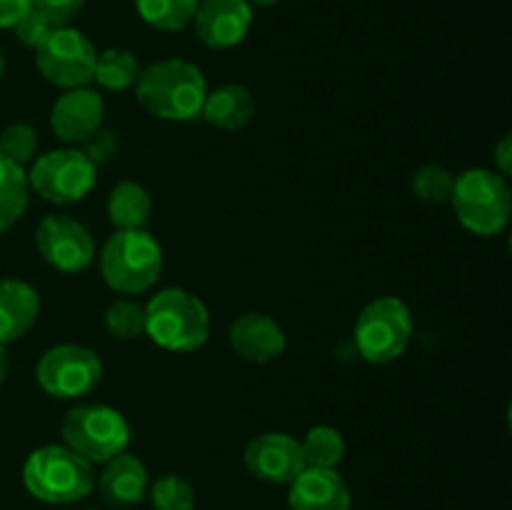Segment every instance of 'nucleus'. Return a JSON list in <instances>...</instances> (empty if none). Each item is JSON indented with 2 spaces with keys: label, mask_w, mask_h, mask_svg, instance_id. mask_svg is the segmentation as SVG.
Returning a JSON list of instances; mask_svg holds the SVG:
<instances>
[{
  "label": "nucleus",
  "mask_w": 512,
  "mask_h": 510,
  "mask_svg": "<svg viewBox=\"0 0 512 510\" xmlns=\"http://www.w3.org/2000/svg\"><path fill=\"white\" fill-rule=\"evenodd\" d=\"M135 98L153 118L185 123L203 110L208 85L200 68L183 58H165L140 70Z\"/></svg>",
  "instance_id": "nucleus-1"
},
{
  "label": "nucleus",
  "mask_w": 512,
  "mask_h": 510,
  "mask_svg": "<svg viewBox=\"0 0 512 510\" xmlns=\"http://www.w3.org/2000/svg\"><path fill=\"white\" fill-rule=\"evenodd\" d=\"M145 335L170 353H193L210 335L203 300L183 288H165L145 303Z\"/></svg>",
  "instance_id": "nucleus-2"
},
{
  "label": "nucleus",
  "mask_w": 512,
  "mask_h": 510,
  "mask_svg": "<svg viewBox=\"0 0 512 510\" xmlns=\"http://www.w3.org/2000/svg\"><path fill=\"white\" fill-rule=\"evenodd\" d=\"M450 203L458 223L478 238L500 235L510 223L512 193L498 170L470 168L455 175Z\"/></svg>",
  "instance_id": "nucleus-3"
},
{
  "label": "nucleus",
  "mask_w": 512,
  "mask_h": 510,
  "mask_svg": "<svg viewBox=\"0 0 512 510\" xmlns=\"http://www.w3.org/2000/svg\"><path fill=\"white\" fill-rule=\"evenodd\" d=\"M25 490L48 505H70L88 498L95 485L93 465L68 445H43L23 465Z\"/></svg>",
  "instance_id": "nucleus-4"
},
{
  "label": "nucleus",
  "mask_w": 512,
  "mask_h": 510,
  "mask_svg": "<svg viewBox=\"0 0 512 510\" xmlns=\"http://www.w3.org/2000/svg\"><path fill=\"white\" fill-rule=\"evenodd\" d=\"M163 273V248L148 230H115L100 253V275L120 295H140Z\"/></svg>",
  "instance_id": "nucleus-5"
},
{
  "label": "nucleus",
  "mask_w": 512,
  "mask_h": 510,
  "mask_svg": "<svg viewBox=\"0 0 512 510\" xmlns=\"http://www.w3.org/2000/svg\"><path fill=\"white\" fill-rule=\"evenodd\" d=\"M63 445L93 463H108L130 445V425L123 413L105 403H80L60 423Z\"/></svg>",
  "instance_id": "nucleus-6"
},
{
  "label": "nucleus",
  "mask_w": 512,
  "mask_h": 510,
  "mask_svg": "<svg viewBox=\"0 0 512 510\" xmlns=\"http://www.w3.org/2000/svg\"><path fill=\"white\" fill-rule=\"evenodd\" d=\"M413 338V313L395 295L375 298L355 320V348L368 363L385 365L398 360Z\"/></svg>",
  "instance_id": "nucleus-7"
},
{
  "label": "nucleus",
  "mask_w": 512,
  "mask_h": 510,
  "mask_svg": "<svg viewBox=\"0 0 512 510\" xmlns=\"http://www.w3.org/2000/svg\"><path fill=\"white\" fill-rule=\"evenodd\" d=\"M35 378L40 390L50 398L78 400L98 388L103 378V363L98 353L85 345L60 343L40 355Z\"/></svg>",
  "instance_id": "nucleus-8"
},
{
  "label": "nucleus",
  "mask_w": 512,
  "mask_h": 510,
  "mask_svg": "<svg viewBox=\"0 0 512 510\" xmlns=\"http://www.w3.org/2000/svg\"><path fill=\"white\" fill-rule=\"evenodd\" d=\"M25 173L30 190L55 205L78 203L95 188V165L78 148L38 155Z\"/></svg>",
  "instance_id": "nucleus-9"
},
{
  "label": "nucleus",
  "mask_w": 512,
  "mask_h": 510,
  "mask_svg": "<svg viewBox=\"0 0 512 510\" xmlns=\"http://www.w3.org/2000/svg\"><path fill=\"white\" fill-rule=\"evenodd\" d=\"M98 50L73 25L55 28L43 43L35 48L38 73L55 88H83L93 83V68Z\"/></svg>",
  "instance_id": "nucleus-10"
},
{
  "label": "nucleus",
  "mask_w": 512,
  "mask_h": 510,
  "mask_svg": "<svg viewBox=\"0 0 512 510\" xmlns=\"http://www.w3.org/2000/svg\"><path fill=\"white\" fill-rule=\"evenodd\" d=\"M35 245L45 263L58 273H83L95 258L93 235L70 215H45L35 230Z\"/></svg>",
  "instance_id": "nucleus-11"
},
{
  "label": "nucleus",
  "mask_w": 512,
  "mask_h": 510,
  "mask_svg": "<svg viewBox=\"0 0 512 510\" xmlns=\"http://www.w3.org/2000/svg\"><path fill=\"white\" fill-rule=\"evenodd\" d=\"M253 25L248 0H200L193 15L195 35L213 50H228L243 43Z\"/></svg>",
  "instance_id": "nucleus-12"
},
{
  "label": "nucleus",
  "mask_w": 512,
  "mask_h": 510,
  "mask_svg": "<svg viewBox=\"0 0 512 510\" xmlns=\"http://www.w3.org/2000/svg\"><path fill=\"white\" fill-rule=\"evenodd\" d=\"M245 468L253 478L273 485H290L305 468L300 440L288 433H260L245 445Z\"/></svg>",
  "instance_id": "nucleus-13"
},
{
  "label": "nucleus",
  "mask_w": 512,
  "mask_h": 510,
  "mask_svg": "<svg viewBox=\"0 0 512 510\" xmlns=\"http://www.w3.org/2000/svg\"><path fill=\"white\" fill-rule=\"evenodd\" d=\"M105 105L98 90L88 88H70L50 108V128L55 138L63 143H83L93 130L103 125Z\"/></svg>",
  "instance_id": "nucleus-14"
},
{
  "label": "nucleus",
  "mask_w": 512,
  "mask_h": 510,
  "mask_svg": "<svg viewBox=\"0 0 512 510\" xmlns=\"http://www.w3.org/2000/svg\"><path fill=\"white\" fill-rule=\"evenodd\" d=\"M228 340L235 353L255 365L273 363L285 350V333L268 313H243L230 323Z\"/></svg>",
  "instance_id": "nucleus-15"
},
{
  "label": "nucleus",
  "mask_w": 512,
  "mask_h": 510,
  "mask_svg": "<svg viewBox=\"0 0 512 510\" xmlns=\"http://www.w3.org/2000/svg\"><path fill=\"white\" fill-rule=\"evenodd\" d=\"M353 495L338 470L303 468L290 483V510H350Z\"/></svg>",
  "instance_id": "nucleus-16"
},
{
  "label": "nucleus",
  "mask_w": 512,
  "mask_h": 510,
  "mask_svg": "<svg viewBox=\"0 0 512 510\" xmlns=\"http://www.w3.org/2000/svg\"><path fill=\"white\" fill-rule=\"evenodd\" d=\"M103 473L98 478V490L103 500L113 508H133L148 495V470L143 460L133 453H120L103 463Z\"/></svg>",
  "instance_id": "nucleus-17"
},
{
  "label": "nucleus",
  "mask_w": 512,
  "mask_h": 510,
  "mask_svg": "<svg viewBox=\"0 0 512 510\" xmlns=\"http://www.w3.org/2000/svg\"><path fill=\"white\" fill-rule=\"evenodd\" d=\"M40 313L38 290L18 278L0 280V343L23 338Z\"/></svg>",
  "instance_id": "nucleus-18"
},
{
  "label": "nucleus",
  "mask_w": 512,
  "mask_h": 510,
  "mask_svg": "<svg viewBox=\"0 0 512 510\" xmlns=\"http://www.w3.org/2000/svg\"><path fill=\"white\" fill-rule=\"evenodd\" d=\"M200 115H203L205 123L213 125V128L240 130L245 128L255 115L253 95H250V90L245 88V85H220V88L208 90Z\"/></svg>",
  "instance_id": "nucleus-19"
},
{
  "label": "nucleus",
  "mask_w": 512,
  "mask_h": 510,
  "mask_svg": "<svg viewBox=\"0 0 512 510\" xmlns=\"http://www.w3.org/2000/svg\"><path fill=\"white\" fill-rule=\"evenodd\" d=\"M105 213L115 230H145L153 213V198L135 180H120L105 200Z\"/></svg>",
  "instance_id": "nucleus-20"
},
{
  "label": "nucleus",
  "mask_w": 512,
  "mask_h": 510,
  "mask_svg": "<svg viewBox=\"0 0 512 510\" xmlns=\"http://www.w3.org/2000/svg\"><path fill=\"white\" fill-rule=\"evenodd\" d=\"M30 200L28 173L0 155V233L13 228L25 215Z\"/></svg>",
  "instance_id": "nucleus-21"
},
{
  "label": "nucleus",
  "mask_w": 512,
  "mask_h": 510,
  "mask_svg": "<svg viewBox=\"0 0 512 510\" xmlns=\"http://www.w3.org/2000/svg\"><path fill=\"white\" fill-rule=\"evenodd\" d=\"M140 63L130 50L123 48H108L98 53L93 68V80L105 90L113 93H123V90L133 88L135 80L140 75Z\"/></svg>",
  "instance_id": "nucleus-22"
},
{
  "label": "nucleus",
  "mask_w": 512,
  "mask_h": 510,
  "mask_svg": "<svg viewBox=\"0 0 512 510\" xmlns=\"http://www.w3.org/2000/svg\"><path fill=\"white\" fill-rule=\"evenodd\" d=\"M300 453H303L305 468L335 470L345 455V440L340 430L330 425H315L300 440Z\"/></svg>",
  "instance_id": "nucleus-23"
},
{
  "label": "nucleus",
  "mask_w": 512,
  "mask_h": 510,
  "mask_svg": "<svg viewBox=\"0 0 512 510\" xmlns=\"http://www.w3.org/2000/svg\"><path fill=\"white\" fill-rule=\"evenodd\" d=\"M198 3L200 0H135V10L150 28L178 33L193 23Z\"/></svg>",
  "instance_id": "nucleus-24"
},
{
  "label": "nucleus",
  "mask_w": 512,
  "mask_h": 510,
  "mask_svg": "<svg viewBox=\"0 0 512 510\" xmlns=\"http://www.w3.org/2000/svg\"><path fill=\"white\" fill-rule=\"evenodd\" d=\"M103 323L118 340H135L145 335V305L135 298H118L105 308Z\"/></svg>",
  "instance_id": "nucleus-25"
},
{
  "label": "nucleus",
  "mask_w": 512,
  "mask_h": 510,
  "mask_svg": "<svg viewBox=\"0 0 512 510\" xmlns=\"http://www.w3.org/2000/svg\"><path fill=\"white\" fill-rule=\"evenodd\" d=\"M148 490L155 510H195V488L180 475H160Z\"/></svg>",
  "instance_id": "nucleus-26"
},
{
  "label": "nucleus",
  "mask_w": 512,
  "mask_h": 510,
  "mask_svg": "<svg viewBox=\"0 0 512 510\" xmlns=\"http://www.w3.org/2000/svg\"><path fill=\"white\" fill-rule=\"evenodd\" d=\"M410 185L423 203L445 205L450 203V195H453L455 175L443 165H423L420 170H415Z\"/></svg>",
  "instance_id": "nucleus-27"
},
{
  "label": "nucleus",
  "mask_w": 512,
  "mask_h": 510,
  "mask_svg": "<svg viewBox=\"0 0 512 510\" xmlns=\"http://www.w3.org/2000/svg\"><path fill=\"white\" fill-rule=\"evenodd\" d=\"M38 133L28 123H13L0 133V155L10 163L28 168L38 158Z\"/></svg>",
  "instance_id": "nucleus-28"
},
{
  "label": "nucleus",
  "mask_w": 512,
  "mask_h": 510,
  "mask_svg": "<svg viewBox=\"0 0 512 510\" xmlns=\"http://www.w3.org/2000/svg\"><path fill=\"white\" fill-rule=\"evenodd\" d=\"M78 145H80V148H78L80 153H83L85 158H88L90 163L98 168V165L110 163V160L118 155L120 138H118V133H115L113 128H103V125H100L98 130H93V133H90L88 138H85L83 143H78Z\"/></svg>",
  "instance_id": "nucleus-29"
},
{
  "label": "nucleus",
  "mask_w": 512,
  "mask_h": 510,
  "mask_svg": "<svg viewBox=\"0 0 512 510\" xmlns=\"http://www.w3.org/2000/svg\"><path fill=\"white\" fill-rule=\"evenodd\" d=\"M85 0H33V8L48 20L53 28H65L83 10Z\"/></svg>",
  "instance_id": "nucleus-30"
},
{
  "label": "nucleus",
  "mask_w": 512,
  "mask_h": 510,
  "mask_svg": "<svg viewBox=\"0 0 512 510\" xmlns=\"http://www.w3.org/2000/svg\"><path fill=\"white\" fill-rule=\"evenodd\" d=\"M15 35H18V40L23 45H28V48H38L40 43H43L45 38H48L50 33H53V25L48 23V20L43 18V15L38 13V10L35 8H30L28 13L23 15V18L18 20V23H15Z\"/></svg>",
  "instance_id": "nucleus-31"
},
{
  "label": "nucleus",
  "mask_w": 512,
  "mask_h": 510,
  "mask_svg": "<svg viewBox=\"0 0 512 510\" xmlns=\"http://www.w3.org/2000/svg\"><path fill=\"white\" fill-rule=\"evenodd\" d=\"M30 8H33V0H0V28H15V23Z\"/></svg>",
  "instance_id": "nucleus-32"
},
{
  "label": "nucleus",
  "mask_w": 512,
  "mask_h": 510,
  "mask_svg": "<svg viewBox=\"0 0 512 510\" xmlns=\"http://www.w3.org/2000/svg\"><path fill=\"white\" fill-rule=\"evenodd\" d=\"M510 155H512V138L503 135L498 145H495V165H498V173L503 178H510Z\"/></svg>",
  "instance_id": "nucleus-33"
},
{
  "label": "nucleus",
  "mask_w": 512,
  "mask_h": 510,
  "mask_svg": "<svg viewBox=\"0 0 512 510\" xmlns=\"http://www.w3.org/2000/svg\"><path fill=\"white\" fill-rule=\"evenodd\" d=\"M8 368H10L8 350H5V345L0 343V385H3L5 378H8Z\"/></svg>",
  "instance_id": "nucleus-34"
},
{
  "label": "nucleus",
  "mask_w": 512,
  "mask_h": 510,
  "mask_svg": "<svg viewBox=\"0 0 512 510\" xmlns=\"http://www.w3.org/2000/svg\"><path fill=\"white\" fill-rule=\"evenodd\" d=\"M250 5H255V8H273V5H278L280 0H248Z\"/></svg>",
  "instance_id": "nucleus-35"
},
{
  "label": "nucleus",
  "mask_w": 512,
  "mask_h": 510,
  "mask_svg": "<svg viewBox=\"0 0 512 510\" xmlns=\"http://www.w3.org/2000/svg\"><path fill=\"white\" fill-rule=\"evenodd\" d=\"M3 68H5V63H3V53H0V78H3Z\"/></svg>",
  "instance_id": "nucleus-36"
}]
</instances>
